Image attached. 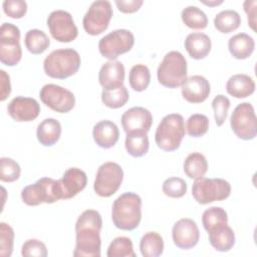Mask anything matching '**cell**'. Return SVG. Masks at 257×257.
<instances>
[{
  "instance_id": "46",
  "label": "cell",
  "mask_w": 257,
  "mask_h": 257,
  "mask_svg": "<svg viewBox=\"0 0 257 257\" xmlns=\"http://www.w3.org/2000/svg\"><path fill=\"white\" fill-rule=\"evenodd\" d=\"M0 78H1V96L0 100L4 101L9 94L11 93V83H10V76L6 73L3 69L0 70Z\"/></svg>"
},
{
  "instance_id": "25",
  "label": "cell",
  "mask_w": 257,
  "mask_h": 257,
  "mask_svg": "<svg viewBox=\"0 0 257 257\" xmlns=\"http://www.w3.org/2000/svg\"><path fill=\"white\" fill-rule=\"evenodd\" d=\"M61 136L60 122L52 117L43 119L36 128V137L38 142L44 147L55 145Z\"/></svg>"
},
{
  "instance_id": "11",
  "label": "cell",
  "mask_w": 257,
  "mask_h": 257,
  "mask_svg": "<svg viewBox=\"0 0 257 257\" xmlns=\"http://www.w3.org/2000/svg\"><path fill=\"white\" fill-rule=\"evenodd\" d=\"M135 44V36L127 29H115L104 35L98 42L99 53L109 60L128 52Z\"/></svg>"
},
{
  "instance_id": "18",
  "label": "cell",
  "mask_w": 257,
  "mask_h": 257,
  "mask_svg": "<svg viewBox=\"0 0 257 257\" xmlns=\"http://www.w3.org/2000/svg\"><path fill=\"white\" fill-rule=\"evenodd\" d=\"M181 86L184 99L191 103L205 101L211 92L209 80L202 75H192L187 77Z\"/></svg>"
},
{
  "instance_id": "35",
  "label": "cell",
  "mask_w": 257,
  "mask_h": 257,
  "mask_svg": "<svg viewBox=\"0 0 257 257\" xmlns=\"http://www.w3.org/2000/svg\"><path fill=\"white\" fill-rule=\"evenodd\" d=\"M107 257H136L133 242L127 237H116L109 244Z\"/></svg>"
},
{
  "instance_id": "1",
  "label": "cell",
  "mask_w": 257,
  "mask_h": 257,
  "mask_svg": "<svg viewBox=\"0 0 257 257\" xmlns=\"http://www.w3.org/2000/svg\"><path fill=\"white\" fill-rule=\"evenodd\" d=\"M102 219L100 214L92 209L83 211L75 223L74 257L100 256V230Z\"/></svg>"
},
{
  "instance_id": "22",
  "label": "cell",
  "mask_w": 257,
  "mask_h": 257,
  "mask_svg": "<svg viewBox=\"0 0 257 257\" xmlns=\"http://www.w3.org/2000/svg\"><path fill=\"white\" fill-rule=\"evenodd\" d=\"M209 241L219 252H228L235 245V233L228 223H222L209 229Z\"/></svg>"
},
{
  "instance_id": "8",
  "label": "cell",
  "mask_w": 257,
  "mask_h": 257,
  "mask_svg": "<svg viewBox=\"0 0 257 257\" xmlns=\"http://www.w3.org/2000/svg\"><path fill=\"white\" fill-rule=\"evenodd\" d=\"M22 57L20 30L9 22L0 27V61L7 66L16 65Z\"/></svg>"
},
{
  "instance_id": "20",
  "label": "cell",
  "mask_w": 257,
  "mask_h": 257,
  "mask_svg": "<svg viewBox=\"0 0 257 257\" xmlns=\"http://www.w3.org/2000/svg\"><path fill=\"white\" fill-rule=\"evenodd\" d=\"M124 66L118 60L103 63L98 72V81L103 89H115L123 85Z\"/></svg>"
},
{
  "instance_id": "16",
  "label": "cell",
  "mask_w": 257,
  "mask_h": 257,
  "mask_svg": "<svg viewBox=\"0 0 257 257\" xmlns=\"http://www.w3.org/2000/svg\"><path fill=\"white\" fill-rule=\"evenodd\" d=\"M120 120L126 134L148 133L153 124V115L143 106H134L122 113Z\"/></svg>"
},
{
  "instance_id": "34",
  "label": "cell",
  "mask_w": 257,
  "mask_h": 257,
  "mask_svg": "<svg viewBox=\"0 0 257 257\" xmlns=\"http://www.w3.org/2000/svg\"><path fill=\"white\" fill-rule=\"evenodd\" d=\"M130 98L128 91L124 85L115 89H103L101 91V101L109 108H119L123 106Z\"/></svg>"
},
{
  "instance_id": "36",
  "label": "cell",
  "mask_w": 257,
  "mask_h": 257,
  "mask_svg": "<svg viewBox=\"0 0 257 257\" xmlns=\"http://www.w3.org/2000/svg\"><path fill=\"white\" fill-rule=\"evenodd\" d=\"M209 130V118L202 113L192 114L186 123V131L190 137L200 138Z\"/></svg>"
},
{
  "instance_id": "7",
  "label": "cell",
  "mask_w": 257,
  "mask_h": 257,
  "mask_svg": "<svg viewBox=\"0 0 257 257\" xmlns=\"http://www.w3.org/2000/svg\"><path fill=\"white\" fill-rule=\"evenodd\" d=\"M231 194V185L221 178H200L195 180L192 186V195L201 205L223 201Z\"/></svg>"
},
{
  "instance_id": "37",
  "label": "cell",
  "mask_w": 257,
  "mask_h": 257,
  "mask_svg": "<svg viewBox=\"0 0 257 257\" xmlns=\"http://www.w3.org/2000/svg\"><path fill=\"white\" fill-rule=\"evenodd\" d=\"M222 223H228V215L223 208L210 207L204 211L202 215V224L206 231Z\"/></svg>"
},
{
  "instance_id": "27",
  "label": "cell",
  "mask_w": 257,
  "mask_h": 257,
  "mask_svg": "<svg viewBox=\"0 0 257 257\" xmlns=\"http://www.w3.org/2000/svg\"><path fill=\"white\" fill-rule=\"evenodd\" d=\"M208 170V162L204 155L195 152L187 156L184 161V172L193 180L203 178Z\"/></svg>"
},
{
  "instance_id": "2",
  "label": "cell",
  "mask_w": 257,
  "mask_h": 257,
  "mask_svg": "<svg viewBox=\"0 0 257 257\" xmlns=\"http://www.w3.org/2000/svg\"><path fill=\"white\" fill-rule=\"evenodd\" d=\"M113 225L123 231H132L139 227L142 220V199L133 192L117 197L111 208Z\"/></svg>"
},
{
  "instance_id": "28",
  "label": "cell",
  "mask_w": 257,
  "mask_h": 257,
  "mask_svg": "<svg viewBox=\"0 0 257 257\" xmlns=\"http://www.w3.org/2000/svg\"><path fill=\"white\" fill-rule=\"evenodd\" d=\"M140 250L144 257H158L164 252L163 237L155 231L147 232L140 241Z\"/></svg>"
},
{
  "instance_id": "13",
  "label": "cell",
  "mask_w": 257,
  "mask_h": 257,
  "mask_svg": "<svg viewBox=\"0 0 257 257\" xmlns=\"http://www.w3.org/2000/svg\"><path fill=\"white\" fill-rule=\"evenodd\" d=\"M39 97L46 106L60 113L70 111L75 104V96L69 89L53 83L43 85Z\"/></svg>"
},
{
  "instance_id": "32",
  "label": "cell",
  "mask_w": 257,
  "mask_h": 257,
  "mask_svg": "<svg viewBox=\"0 0 257 257\" xmlns=\"http://www.w3.org/2000/svg\"><path fill=\"white\" fill-rule=\"evenodd\" d=\"M128 82L135 91H144L148 88L151 82V72L147 65L136 64L134 65L128 74Z\"/></svg>"
},
{
  "instance_id": "9",
  "label": "cell",
  "mask_w": 257,
  "mask_h": 257,
  "mask_svg": "<svg viewBox=\"0 0 257 257\" xmlns=\"http://www.w3.org/2000/svg\"><path fill=\"white\" fill-rule=\"evenodd\" d=\"M123 179L121 167L114 162H106L99 166L94 183L93 190L99 196L108 198L119 189Z\"/></svg>"
},
{
  "instance_id": "10",
  "label": "cell",
  "mask_w": 257,
  "mask_h": 257,
  "mask_svg": "<svg viewBox=\"0 0 257 257\" xmlns=\"http://www.w3.org/2000/svg\"><path fill=\"white\" fill-rule=\"evenodd\" d=\"M230 125L237 138L249 141L257 135V118L250 102L239 103L230 117Z\"/></svg>"
},
{
  "instance_id": "15",
  "label": "cell",
  "mask_w": 257,
  "mask_h": 257,
  "mask_svg": "<svg viewBox=\"0 0 257 257\" xmlns=\"http://www.w3.org/2000/svg\"><path fill=\"white\" fill-rule=\"evenodd\" d=\"M174 244L184 250L195 247L200 238V231L196 222L190 218H183L177 221L172 229Z\"/></svg>"
},
{
  "instance_id": "38",
  "label": "cell",
  "mask_w": 257,
  "mask_h": 257,
  "mask_svg": "<svg viewBox=\"0 0 257 257\" xmlns=\"http://www.w3.org/2000/svg\"><path fill=\"white\" fill-rule=\"evenodd\" d=\"M20 173L21 169L16 161L7 157L0 159V180L2 182H15L19 179Z\"/></svg>"
},
{
  "instance_id": "29",
  "label": "cell",
  "mask_w": 257,
  "mask_h": 257,
  "mask_svg": "<svg viewBox=\"0 0 257 257\" xmlns=\"http://www.w3.org/2000/svg\"><path fill=\"white\" fill-rule=\"evenodd\" d=\"M125 150L134 158L145 156L150 147L148 133H133L126 134L125 137Z\"/></svg>"
},
{
  "instance_id": "45",
  "label": "cell",
  "mask_w": 257,
  "mask_h": 257,
  "mask_svg": "<svg viewBox=\"0 0 257 257\" xmlns=\"http://www.w3.org/2000/svg\"><path fill=\"white\" fill-rule=\"evenodd\" d=\"M256 0H246L243 3L244 11L247 14L249 26L255 31L256 30Z\"/></svg>"
},
{
  "instance_id": "26",
  "label": "cell",
  "mask_w": 257,
  "mask_h": 257,
  "mask_svg": "<svg viewBox=\"0 0 257 257\" xmlns=\"http://www.w3.org/2000/svg\"><path fill=\"white\" fill-rule=\"evenodd\" d=\"M228 49L232 56L236 59H246L253 53L255 49V41L253 37L246 33H237L230 37L228 41Z\"/></svg>"
},
{
  "instance_id": "33",
  "label": "cell",
  "mask_w": 257,
  "mask_h": 257,
  "mask_svg": "<svg viewBox=\"0 0 257 257\" xmlns=\"http://www.w3.org/2000/svg\"><path fill=\"white\" fill-rule=\"evenodd\" d=\"M182 20L186 26L192 29H204L208 25V17L197 6H187L182 10Z\"/></svg>"
},
{
  "instance_id": "39",
  "label": "cell",
  "mask_w": 257,
  "mask_h": 257,
  "mask_svg": "<svg viewBox=\"0 0 257 257\" xmlns=\"http://www.w3.org/2000/svg\"><path fill=\"white\" fill-rule=\"evenodd\" d=\"M187 189L188 186L185 180L178 177H171L166 179L162 186L163 193L166 196L174 199L182 198L183 196H185V194L187 193Z\"/></svg>"
},
{
  "instance_id": "47",
  "label": "cell",
  "mask_w": 257,
  "mask_h": 257,
  "mask_svg": "<svg viewBox=\"0 0 257 257\" xmlns=\"http://www.w3.org/2000/svg\"><path fill=\"white\" fill-rule=\"evenodd\" d=\"M201 2L205 5H208V6H218V5L223 3L222 0H219V1H217V0H214V1H204V0H202Z\"/></svg>"
},
{
  "instance_id": "23",
  "label": "cell",
  "mask_w": 257,
  "mask_h": 257,
  "mask_svg": "<svg viewBox=\"0 0 257 257\" xmlns=\"http://www.w3.org/2000/svg\"><path fill=\"white\" fill-rule=\"evenodd\" d=\"M185 48L194 59H203L211 51L212 42L210 37L203 32H192L185 39Z\"/></svg>"
},
{
  "instance_id": "4",
  "label": "cell",
  "mask_w": 257,
  "mask_h": 257,
  "mask_svg": "<svg viewBox=\"0 0 257 257\" xmlns=\"http://www.w3.org/2000/svg\"><path fill=\"white\" fill-rule=\"evenodd\" d=\"M185 120L179 113L165 115L159 123L155 133L157 146L166 152H174L180 148L185 137Z\"/></svg>"
},
{
  "instance_id": "3",
  "label": "cell",
  "mask_w": 257,
  "mask_h": 257,
  "mask_svg": "<svg viewBox=\"0 0 257 257\" xmlns=\"http://www.w3.org/2000/svg\"><path fill=\"white\" fill-rule=\"evenodd\" d=\"M81 64L79 53L72 48H61L50 52L43 61V69L51 78L65 79L75 74Z\"/></svg>"
},
{
  "instance_id": "40",
  "label": "cell",
  "mask_w": 257,
  "mask_h": 257,
  "mask_svg": "<svg viewBox=\"0 0 257 257\" xmlns=\"http://www.w3.org/2000/svg\"><path fill=\"white\" fill-rule=\"evenodd\" d=\"M14 231L10 225L5 222L0 223V255L9 257L13 251Z\"/></svg>"
},
{
  "instance_id": "12",
  "label": "cell",
  "mask_w": 257,
  "mask_h": 257,
  "mask_svg": "<svg viewBox=\"0 0 257 257\" xmlns=\"http://www.w3.org/2000/svg\"><path fill=\"white\" fill-rule=\"evenodd\" d=\"M111 4L107 0H97L90 4L82 19L85 32L89 35H98L107 29L112 17Z\"/></svg>"
},
{
  "instance_id": "43",
  "label": "cell",
  "mask_w": 257,
  "mask_h": 257,
  "mask_svg": "<svg viewBox=\"0 0 257 257\" xmlns=\"http://www.w3.org/2000/svg\"><path fill=\"white\" fill-rule=\"evenodd\" d=\"M22 256H36L45 257L47 256V249L43 242L37 239H28L24 242L21 249Z\"/></svg>"
},
{
  "instance_id": "21",
  "label": "cell",
  "mask_w": 257,
  "mask_h": 257,
  "mask_svg": "<svg viewBox=\"0 0 257 257\" xmlns=\"http://www.w3.org/2000/svg\"><path fill=\"white\" fill-rule=\"evenodd\" d=\"M92 137L99 148L110 149L118 141L119 131L113 121L103 119L94 124L92 128Z\"/></svg>"
},
{
  "instance_id": "14",
  "label": "cell",
  "mask_w": 257,
  "mask_h": 257,
  "mask_svg": "<svg viewBox=\"0 0 257 257\" xmlns=\"http://www.w3.org/2000/svg\"><path fill=\"white\" fill-rule=\"evenodd\" d=\"M46 23L51 36L59 42H71L78 35L71 14L65 10L52 11L48 15Z\"/></svg>"
},
{
  "instance_id": "31",
  "label": "cell",
  "mask_w": 257,
  "mask_h": 257,
  "mask_svg": "<svg viewBox=\"0 0 257 257\" xmlns=\"http://www.w3.org/2000/svg\"><path fill=\"white\" fill-rule=\"evenodd\" d=\"M24 43L30 53L41 54L49 47L50 40L42 30L30 29L25 34Z\"/></svg>"
},
{
  "instance_id": "24",
  "label": "cell",
  "mask_w": 257,
  "mask_h": 257,
  "mask_svg": "<svg viewBox=\"0 0 257 257\" xmlns=\"http://www.w3.org/2000/svg\"><path fill=\"white\" fill-rule=\"evenodd\" d=\"M226 90L233 97L244 98L255 91V81L247 74H234L227 80Z\"/></svg>"
},
{
  "instance_id": "42",
  "label": "cell",
  "mask_w": 257,
  "mask_h": 257,
  "mask_svg": "<svg viewBox=\"0 0 257 257\" xmlns=\"http://www.w3.org/2000/svg\"><path fill=\"white\" fill-rule=\"evenodd\" d=\"M2 8L8 17L20 19L27 12V3L23 0H5L2 3Z\"/></svg>"
},
{
  "instance_id": "6",
  "label": "cell",
  "mask_w": 257,
  "mask_h": 257,
  "mask_svg": "<svg viewBox=\"0 0 257 257\" xmlns=\"http://www.w3.org/2000/svg\"><path fill=\"white\" fill-rule=\"evenodd\" d=\"M21 199L27 206H38L42 203L52 204L61 200L58 180L43 177L21 191Z\"/></svg>"
},
{
  "instance_id": "17",
  "label": "cell",
  "mask_w": 257,
  "mask_h": 257,
  "mask_svg": "<svg viewBox=\"0 0 257 257\" xmlns=\"http://www.w3.org/2000/svg\"><path fill=\"white\" fill-rule=\"evenodd\" d=\"M7 112L15 121H31L39 115L40 105L35 98L20 95L10 100L7 105Z\"/></svg>"
},
{
  "instance_id": "19",
  "label": "cell",
  "mask_w": 257,
  "mask_h": 257,
  "mask_svg": "<svg viewBox=\"0 0 257 257\" xmlns=\"http://www.w3.org/2000/svg\"><path fill=\"white\" fill-rule=\"evenodd\" d=\"M58 184L61 191V199H71L86 187L87 176L84 171L78 168H69L64 172L62 178L58 180Z\"/></svg>"
},
{
  "instance_id": "44",
  "label": "cell",
  "mask_w": 257,
  "mask_h": 257,
  "mask_svg": "<svg viewBox=\"0 0 257 257\" xmlns=\"http://www.w3.org/2000/svg\"><path fill=\"white\" fill-rule=\"evenodd\" d=\"M117 9L122 13L137 12L143 5V0H115Z\"/></svg>"
},
{
  "instance_id": "41",
  "label": "cell",
  "mask_w": 257,
  "mask_h": 257,
  "mask_svg": "<svg viewBox=\"0 0 257 257\" xmlns=\"http://www.w3.org/2000/svg\"><path fill=\"white\" fill-rule=\"evenodd\" d=\"M230 104L231 102L229 98L223 94H218L213 98L212 107L214 110V118L218 126H221L225 122L230 108Z\"/></svg>"
},
{
  "instance_id": "5",
  "label": "cell",
  "mask_w": 257,
  "mask_h": 257,
  "mask_svg": "<svg viewBox=\"0 0 257 257\" xmlns=\"http://www.w3.org/2000/svg\"><path fill=\"white\" fill-rule=\"evenodd\" d=\"M157 76L159 82L168 88H177L187 78V60L179 51L168 52L160 63Z\"/></svg>"
},
{
  "instance_id": "30",
  "label": "cell",
  "mask_w": 257,
  "mask_h": 257,
  "mask_svg": "<svg viewBox=\"0 0 257 257\" xmlns=\"http://www.w3.org/2000/svg\"><path fill=\"white\" fill-rule=\"evenodd\" d=\"M241 24V17L235 10L227 9L219 12L214 18V26L221 33L235 31Z\"/></svg>"
}]
</instances>
